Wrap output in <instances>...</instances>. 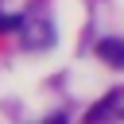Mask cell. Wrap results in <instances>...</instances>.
<instances>
[{
  "label": "cell",
  "instance_id": "cell-2",
  "mask_svg": "<svg viewBox=\"0 0 124 124\" xmlns=\"http://www.w3.org/2000/svg\"><path fill=\"white\" fill-rule=\"evenodd\" d=\"M97 54L108 66H124V39H101L97 43Z\"/></svg>",
  "mask_w": 124,
  "mask_h": 124
},
{
  "label": "cell",
  "instance_id": "cell-1",
  "mask_svg": "<svg viewBox=\"0 0 124 124\" xmlns=\"http://www.w3.org/2000/svg\"><path fill=\"white\" fill-rule=\"evenodd\" d=\"M50 43H54V31H50V23H46V19H39V23H27V46L43 50V46H50Z\"/></svg>",
  "mask_w": 124,
  "mask_h": 124
},
{
  "label": "cell",
  "instance_id": "cell-3",
  "mask_svg": "<svg viewBox=\"0 0 124 124\" xmlns=\"http://www.w3.org/2000/svg\"><path fill=\"white\" fill-rule=\"evenodd\" d=\"M0 27H19V19L16 16H0Z\"/></svg>",
  "mask_w": 124,
  "mask_h": 124
}]
</instances>
